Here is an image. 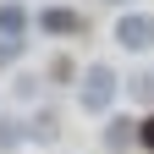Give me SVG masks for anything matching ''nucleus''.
<instances>
[{"label": "nucleus", "mask_w": 154, "mask_h": 154, "mask_svg": "<svg viewBox=\"0 0 154 154\" xmlns=\"http://www.w3.org/2000/svg\"><path fill=\"white\" fill-rule=\"evenodd\" d=\"M0 143H6V149L22 143V127H17V121H0Z\"/></svg>", "instance_id": "obj_10"}, {"label": "nucleus", "mask_w": 154, "mask_h": 154, "mask_svg": "<svg viewBox=\"0 0 154 154\" xmlns=\"http://www.w3.org/2000/svg\"><path fill=\"white\" fill-rule=\"evenodd\" d=\"M55 132H61V127H55V116H38V121L28 127V138H38V143H50Z\"/></svg>", "instance_id": "obj_8"}, {"label": "nucleus", "mask_w": 154, "mask_h": 154, "mask_svg": "<svg viewBox=\"0 0 154 154\" xmlns=\"http://www.w3.org/2000/svg\"><path fill=\"white\" fill-rule=\"evenodd\" d=\"M22 50H28V38H6V33H0V66H17Z\"/></svg>", "instance_id": "obj_6"}, {"label": "nucleus", "mask_w": 154, "mask_h": 154, "mask_svg": "<svg viewBox=\"0 0 154 154\" xmlns=\"http://www.w3.org/2000/svg\"><path fill=\"white\" fill-rule=\"evenodd\" d=\"M28 28H33V11L22 0H0V33L6 38H28Z\"/></svg>", "instance_id": "obj_4"}, {"label": "nucleus", "mask_w": 154, "mask_h": 154, "mask_svg": "<svg viewBox=\"0 0 154 154\" xmlns=\"http://www.w3.org/2000/svg\"><path fill=\"white\" fill-rule=\"evenodd\" d=\"M132 94H138V99L143 105H154V72H138V77H132V83H127Z\"/></svg>", "instance_id": "obj_7"}, {"label": "nucleus", "mask_w": 154, "mask_h": 154, "mask_svg": "<svg viewBox=\"0 0 154 154\" xmlns=\"http://www.w3.org/2000/svg\"><path fill=\"white\" fill-rule=\"evenodd\" d=\"M33 28L50 33V38H77V33H83V11H72V6H44V11L33 17Z\"/></svg>", "instance_id": "obj_3"}, {"label": "nucleus", "mask_w": 154, "mask_h": 154, "mask_svg": "<svg viewBox=\"0 0 154 154\" xmlns=\"http://www.w3.org/2000/svg\"><path fill=\"white\" fill-rule=\"evenodd\" d=\"M116 44L132 50V55L154 50V17H149V11H127L121 22H116Z\"/></svg>", "instance_id": "obj_2"}, {"label": "nucleus", "mask_w": 154, "mask_h": 154, "mask_svg": "<svg viewBox=\"0 0 154 154\" xmlns=\"http://www.w3.org/2000/svg\"><path fill=\"white\" fill-rule=\"evenodd\" d=\"M138 143H143V149L154 154V110H149V116H143V121H138Z\"/></svg>", "instance_id": "obj_9"}, {"label": "nucleus", "mask_w": 154, "mask_h": 154, "mask_svg": "<svg viewBox=\"0 0 154 154\" xmlns=\"http://www.w3.org/2000/svg\"><path fill=\"white\" fill-rule=\"evenodd\" d=\"M110 6H127V0H110Z\"/></svg>", "instance_id": "obj_11"}, {"label": "nucleus", "mask_w": 154, "mask_h": 154, "mask_svg": "<svg viewBox=\"0 0 154 154\" xmlns=\"http://www.w3.org/2000/svg\"><path fill=\"white\" fill-rule=\"evenodd\" d=\"M116 94H121V77H116L110 66H99V61H94V66L83 72V88H77V105H83L88 116H105V110L116 105Z\"/></svg>", "instance_id": "obj_1"}, {"label": "nucleus", "mask_w": 154, "mask_h": 154, "mask_svg": "<svg viewBox=\"0 0 154 154\" xmlns=\"http://www.w3.org/2000/svg\"><path fill=\"white\" fill-rule=\"evenodd\" d=\"M132 143H138V121H127V116H110V127H105V149H110V154H127Z\"/></svg>", "instance_id": "obj_5"}]
</instances>
